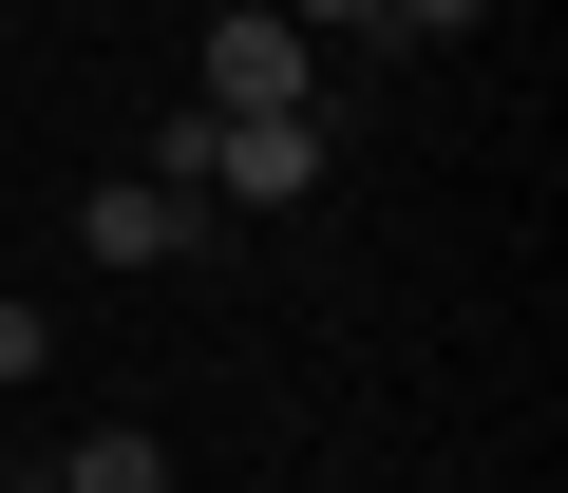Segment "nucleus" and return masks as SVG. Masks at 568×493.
<instances>
[{"instance_id":"obj_5","label":"nucleus","mask_w":568,"mask_h":493,"mask_svg":"<svg viewBox=\"0 0 568 493\" xmlns=\"http://www.w3.org/2000/svg\"><path fill=\"white\" fill-rule=\"evenodd\" d=\"M39 380H58V323H39V304H0V399H39Z\"/></svg>"},{"instance_id":"obj_2","label":"nucleus","mask_w":568,"mask_h":493,"mask_svg":"<svg viewBox=\"0 0 568 493\" xmlns=\"http://www.w3.org/2000/svg\"><path fill=\"white\" fill-rule=\"evenodd\" d=\"M323 190V114H209V209H304Z\"/></svg>"},{"instance_id":"obj_3","label":"nucleus","mask_w":568,"mask_h":493,"mask_svg":"<svg viewBox=\"0 0 568 493\" xmlns=\"http://www.w3.org/2000/svg\"><path fill=\"white\" fill-rule=\"evenodd\" d=\"M77 247H95V266H190V247H227V209L133 171V190H95V209H77Z\"/></svg>"},{"instance_id":"obj_1","label":"nucleus","mask_w":568,"mask_h":493,"mask_svg":"<svg viewBox=\"0 0 568 493\" xmlns=\"http://www.w3.org/2000/svg\"><path fill=\"white\" fill-rule=\"evenodd\" d=\"M209 114H323V39L284 0H227L209 20Z\"/></svg>"},{"instance_id":"obj_4","label":"nucleus","mask_w":568,"mask_h":493,"mask_svg":"<svg viewBox=\"0 0 568 493\" xmlns=\"http://www.w3.org/2000/svg\"><path fill=\"white\" fill-rule=\"evenodd\" d=\"M58 493H171V436H152V417H95V436H77V474H58Z\"/></svg>"},{"instance_id":"obj_6","label":"nucleus","mask_w":568,"mask_h":493,"mask_svg":"<svg viewBox=\"0 0 568 493\" xmlns=\"http://www.w3.org/2000/svg\"><path fill=\"white\" fill-rule=\"evenodd\" d=\"M284 20H304V39H379L398 0H284Z\"/></svg>"},{"instance_id":"obj_7","label":"nucleus","mask_w":568,"mask_h":493,"mask_svg":"<svg viewBox=\"0 0 568 493\" xmlns=\"http://www.w3.org/2000/svg\"><path fill=\"white\" fill-rule=\"evenodd\" d=\"M493 20V0H398V39H474Z\"/></svg>"},{"instance_id":"obj_8","label":"nucleus","mask_w":568,"mask_h":493,"mask_svg":"<svg viewBox=\"0 0 568 493\" xmlns=\"http://www.w3.org/2000/svg\"><path fill=\"white\" fill-rule=\"evenodd\" d=\"M0 493H58V474H0Z\"/></svg>"}]
</instances>
